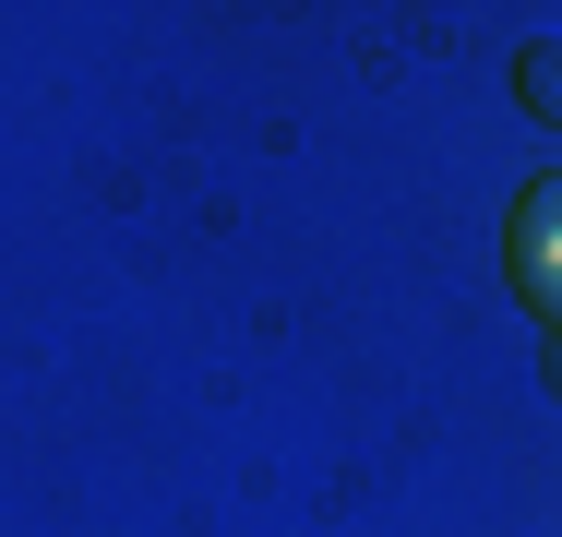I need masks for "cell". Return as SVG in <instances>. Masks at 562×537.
Listing matches in <instances>:
<instances>
[{
  "mask_svg": "<svg viewBox=\"0 0 562 537\" xmlns=\"http://www.w3.org/2000/svg\"><path fill=\"white\" fill-rule=\"evenodd\" d=\"M515 96L539 107V119H562V36H539V48L515 60Z\"/></svg>",
  "mask_w": 562,
  "mask_h": 537,
  "instance_id": "cell-2",
  "label": "cell"
},
{
  "mask_svg": "<svg viewBox=\"0 0 562 537\" xmlns=\"http://www.w3.org/2000/svg\"><path fill=\"white\" fill-rule=\"evenodd\" d=\"M503 263H515V299L562 334V168L551 180H527V204H515V239H503Z\"/></svg>",
  "mask_w": 562,
  "mask_h": 537,
  "instance_id": "cell-1",
  "label": "cell"
}]
</instances>
